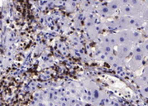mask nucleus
I'll list each match as a JSON object with an SVG mask.
<instances>
[{
	"instance_id": "1",
	"label": "nucleus",
	"mask_w": 148,
	"mask_h": 106,
	"mask_svg": "<svg viewBox=\"0 0 148 106\" xmlns=\"http://www.w3.org/2000/svg\"><path fill=\"white\" fill-rule=\"evenodd\" d=\"M146 58V56L140 54H132V56L128 61V66L132 71H137L141 68L143 61Z\"/></svg>"
},
{
	"instance_id": "2",
	"label": "nucleus",
	"mask_w": 148,
	"mask_h": 106,
	"mask_svg": "<svg viewBox=\"0 0 148 106\" xmlns=\"http://www.w3.org/2000/svg\"><path fill=\"white\" fill-rule=\"evenodd\" d=\"M132 47H133V45H132V44L119 45L117 47V52H116L115 55L120 59H126L132 52Z\"/></svg>"
},
{
	"instance_id": "3",
	"label": "nucleus",
	"mask_w": 148,
	"mask_h": 106,
	"mask_svg": "<svg viewBox=\"0 0 148 106\" xmlns=\"http://www.w3.org/2000/svg\"><path fill=\"white\" fill-rule=\"evenodd\" d=\"M101 43L113 47L118 46L114 33H108L106 35L103 36V37L101 39Z\"/></svg>"
},
{
	"instance_id": "4",
	"label": "nucleus",
	"mask_w": 148,
	"mask_h": 106,
	"mask_svg": "<svg viewBox=\"0 0 148 106\" xmlns=\"http://www.w3.org/2000/svg\"><path fill=\"white\" fill-rule=\"evenodd\" d=\"M99 12L101 15L104 16V17H110L113 16V14L115 13V11H113V9L108 6V4L106 3L105 5L100 6V8H99Z\"/></svg>"
},
{
	"instance_id": "5",
	"label": "nucleus",
	"mask_w": 148,
	"mask_h": 106,
	"mask_svg": "<svg viewBox=\"0 0 148 106\" xmlns=\"http://www.w3.org/2000/svg\"><path fill=\"white\" fill-rule=\"evenodd\" d=\"M141 17L143 18V20L145 22H148V7L145 6V8H144V9H143V11L142 12Z\"/></svg>"
},
{
	"instance_id": "6",
	"label": "nucleus",
	"mask_w": 148,
	"mask_h": 106,
	"mask_svg": "<svg viewBox=\"0 0 148 106\" xmlns=\"http://www.w3.org/2000/svg\"><path fill=\"white\" fill-rule=\"evenodd\" d=\"M140 92L142 93V95H144L145 97L148 98V85L141 86L140 87Z\"/></svg>"
},
{
	"instance_id": "7",
	"label": "nucleus",
	"mask_w": 148,
	"mask_h": 106,
	"mask_svg": "<svg viewBox=\"0 0 148 106\" xmlns=\"http://www.w3.org/2000/svg\"><path fill=\"white\" fill-rule=\"evenodd\" d=\"M140 43H141L144 53L146 54V56H147V55L148 54V39L146 41H142V42H140Z\"/></svg>"
},
{
	"instance_id": "8",
	"label": "nucleus",
	"mask_w": 148,
	"mask_h": 106,
	"mask_svg": "<svg viewBox=\"0 0 148 106\" xmlns=\"http://www.w3.org/2000/svg\"><path fill=\"white\" fill-rule=\"evenodd\" d=\"M142 76L148 81V64H147V65H145V67H144V70H143V72H142Z\"/></svg>"
},
{
	"instance_id": "9",
	"label": "nucleus",
	"mask_w": 148,
	"mask_h": 106,
	"mask_svg": "<svg viewBox=\"0 0 148 106\" xmlns=\"http://www.w3.org/2000/svg\"><path fill=\"white\" fill-rule=\"evenodd\" d=\"M143 34L146 36H148V22H146L145 25L143 26Z\"/></svg>"
}]
</instances>
